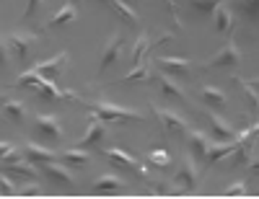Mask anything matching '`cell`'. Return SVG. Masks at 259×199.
<instances>
[{
  "label": "cell",
  "instance_id": "1",
  "mask_svg": "<svg viewBox=\"0 0 259 199\" xmlns=\"http://www.w3.org/2000/svg\"><path fill=\"white\" fill-rule=\"evenodd\" d=\"M91 109V114L99 117L101 122H130V119H135V122H143V114L135 112V109H124V106H117V104H109V101H96L89 106Z\"/></svg>",
  "mask_w": 259,
  "mask_h": 199
},
{
  "label": "cell",
  "instance_id": "2",
  "mask_svg": "<svg viewBox=\"0 0 259 199\" xmlns=\"http://www.w3.org/2000/svg\"><path fill=\"white\" fill-rule=\"evenodd\" d=\"M197 166H194V158H184V163L179 166L174 181H171V189H179V191H194L197 189Z\"/></svg>",
  "mask_w": 259,
  "mask_h": 199
},
{
  "label": "cell",
  "instance_id": "3",
  "mask_svg": "<svg viewBox=\"0 0 259 199\" xmlns=\"http://www.w3.org/2000/svg\"><path fill=\"white\" fill-rule=\"evenodd\" d=\"M241 62V49H239V44H236L233 39L226 41V47L218 52V57H212L207 62V68H236V65Z\"/></svg>",
  "mask_w": 259,
  "mask_h": 199
},
{
  "label": "cell",
  "instance_id": "4",
  "mask_svg": "<svg viewBox=\"0 0 259 199\" xmlns=\"http://www.w3.org/2000/svg\"><path fill=\"white\" fill-rule=\"evenodd\" d=\"M34 41H36L34 34H21V31H16V34L8 36V47H11V52H13L21 62H26V57H29V52H31V44H34Z\"/></svg>",
  "mask_w": 259,
  "mask_h": 199
},
{
  "label": "cell",
  "instance_id": "5",
  "mask_svg": "<svg viewBox=\"0 0 259 199\" xmlns=\"http://www.w3.org/2000/svg\"><path fill=\"white\" fill-rule=\"evenodd\" d=\"M68 62V52H60V55H55L52 60H45V62H36L34 65V70L45 78V80H55L57 75H60V70H62V65Z\"/></svg>",
  "mask_w": 259,
  "mask_h": 199
},
{
  "label": "cell",
  "instance_id": "6",
  "mask_svg": "<svg viewBox=\"0 0 259 199\" xmlns=\"http://www.w3.org/2000/svg\"><path fill=\"white\" fill-rule=\"evenodd\" d=\"M156 117L161 119V124H163V129H166V132H174V135H184V132L189 129V127H187V122H184L179 114L168 112V109H163V106H156Z\"/></svg>",
  "mask_w": 259,
  "mask_h": 199
},
{
  "label": "cell",
  "instance_id": "7",
  "mask_svg": "<svg viewBox=\"0 0 259 199\" xmlns=\"http://www.w3.org/2000/svg\"><path fill=\"white\" fill-rule=\"evenodd\" d=\"M24 153H26V158H29L31 163H36V166L50 163V161H57V153H55V150H50V147H45V145H39V142H34V140H26Z\"/></svg>",
  "mask_w": 259,
  "mask_h": 199
},
{
  "label": "cell",
  "instance_id": "8",
  "mask_svg": "<svg viewBox=\"0 0 259 199\" xmlns=\"http://www.w3.org/2000/svg\"><path fill=\"white\" fill-rule=\"evenodd\" d=\"M104 135H106V122H101L99 117L91 114L89 129H85V135H83V140H80V147H94V145H99V142L104 140Z\"/></svg>",
  "mask_w": 259,
  "mask_h": 199
},
{
  "label": "cell",
  "instance_id": "9",
  "mask_svg": "<svg viewBox=\"0 0 259 199\" xmlns=\"http://www.w3.org/2000/svg\"><path fill=\"white\" fill-rule=\"evenodd\" d=\"M36 129H39V135H45L50 140H62V124L52 114H39L36 117Z\"/></svg>",
  "mask_w": 259,
  "mask_h": 199
},
{
  "label": "cell",
  "instance_id": "10",
  "mask_svg": "<svg viewBox=\"0 0 259 199\" xmlns=\"http://www.w3.org/2000/svg\"><path fill=\"white\" fill-rule=\"evenodd\" d=\"M41 171L47 173V179H52V181H57V184H68V186H73V184H75L70 168H68V166H60L57 161L41 163Z\"/></svg>",
  "mask_w": 259,
  "mask_h": 199
},
{
  "label": "cell",
  "instance_id": "11",
  "mask_svg": "<svg viewBox=\"0 0 259 199\" xmlns=\"http://www.w3.org/2000/svg\"><path fill=\"white\" fill-rule=\"evenodd\" d=\"M122 47H124V39H122V34H114L109 41H106V47H104V55H101V65H99V73H104L109 65L119 57V52H122Z\"/></svg>",
  "mask_w": 259,
  "mask_h": 199
},
{
  "label": "cell",
  "instance_id": "12",
  "mask_svg": "<svg viewBox=\"0 0 259 199\" xmlns=\"http://www.w3.org/2000/svg\"><path fill=\"white\" fill-rule=\"evenodd\" d=\"M3 171H8V173H13V176H21V179H29V181H34L36 176H39V171H36V163H26L24 158H16V161H6V168Z\"/></svg>",
  "mask_w": 259,
  "mask_h": 199
},
{
  "label": "cell",
  "instance_id": "13",
  "mask_svg": "<svg viewBox=\"0 0 259 199\" xmlns=\"http://www.w3.org/2000/svg\"><path fill=\"white\" fill-rule=\"evenodd\" d=\"M156 65L163 73H171V75H187L189 68H192V62L184 60V57H158Z\"/></svg>",
  "mask_w": 259,
  "mask_h": 199
},
{
  "label": "cell",
  "instance_id": "14",
  "mask_svg": "<svg viewBox=\"0 0 259 199\" xmlns=\"http://www.w3.org/2000/svg\"><path fill=\"white\" fill-rule=\"evenodd\" d=\"M233 145H236V140H215V142H210V147H207V153H205V161H207V163H218V161L228 158L231 150H233Z\"/></svg>",
  "mask_w": 259,
  "mask_h": 199
},
{
  "label": "cell",
  "instance_id": "15",
  "mask_svg": "<svg viewBox=\"0 0 259 199\" xmlns=\"http://www.w3.org/2000/svg\"><path fill=\"white\" fill-rule=\"evenodd\" d=\"M210 129H212L215 140H236L239 137V132H236L226 119H221L218 114H210Z\"/></svg>",
  "mask_w": 259,
  "mask_h": 199
},
{
  "label": "cell",
  "instance_id": "16",
  "mask_svg": "<svg viewBox=\"0 0 259 199\" xmlns=\"http://www.w3.org/2000/svg\"><path fill=\"white\" fill-rule=\"evenodd\" d=\"M124 186H127V184L119 179V176L106 173V176H101V179H96V181H94L91 191H96V194H109V191H122Z\"/></svg>",
  "mask_w": 259,
  "mask_h": 199
},
{
  "label": "cell",
  "instance_id": "17",
  "mask_svg": "<svg viewBox=\"0 0 259 199\" xmlns=\"http://www.w3.org/2000/svg\"><path fill=\"white\" fill-rule=\"evenodd\" d=\"M202 101L212 109H226L228 104V96L221 91L218 85H202Z\"/></svg>",
  "mask_w": 259,
  "mask_h": 199
},
{
  "label": "cell",
  "instance_id": "18",
  "mask_svg": "<svg viewBox=\"0 0 259 199\" xmlns=\"http://www.w3.org/2000/svg\"><path fill=\"white\" fill-rule=\"evenodd\" d=\"M104 156L109 158L112 163L122 166V168H138V166H140V163L135 161V156H130V153H124L122 147H106V150H104Z\"/></svg>",
  "mask_w": 259,
  "mask_h": 199
},
{
  "label": "cell",
  "instance_id": "19",
  "mask_svg": "<svg viewBox=\"0 0 259 199\" xmlns=\"http://www.w3.org/2000/svg\"><path fill=\"white\" fill-rule=\"evenodd\" d=\"M78 18V11H75V3H65V6H60V11L52 16V21L47 26H52V29H57V26H65V24H70V21H75Z\"/></svg>",
  "mask_w": 259,
  "mask_h": 199
},
{
  "label": "cell",
  "instance_id": "20",
  "mask_svg": "<svg viewBox=\"0 0 259 199\" xmlns=\"http://www.w3.org/2000/svg\"><path fill=\"white\" fill-rule=\"evenodd\" d=\"M210 137L205 135V132H197L194 129L192 135H189V150H192V158H205V153L210 147Z\"/></svg>",
  "mask_w": 259,
  "mask_h": 199
},
{
  "label": "cell",
  "instance_id": "21",
  "mask_svg": "<svg viewBox=\"0 0 259 199\" xmlns=\"http://www.w3.org/2000/svg\"><path fill=\"white\" fill-rule=\"evenodd\" d=\"M212 13H215V29H218V34H231L233 31V13L223 3L215 8Z\"/></svg>",
  "mask_w": 259,
  "mask_h": 199
},
{
  "label": "cell",
  "instance_id": "22",
  "mask_svg": "<svg viewBox=\"0 0 259 199\" xmlns=\"http://www.w3.org/2000/svg\"><path fill=\"white\" fill-rule=\"evenodd\" d=\"M3 112H6V117H8L11 122H16V124H24V122H26V106L21 104V101H16V98H8V101L3 104Z\"/></svg>",
  "mask_w": 259,
  "mask_h": 199
},
{
  "label": "cell",
  "instance_id": "23",
  "mask_svg": "<svg viewBox=\"0 0 259 199\" xmlns=\"http://www.w3.org/2000/svg\"><path fill=\"white\" fill-rule=\"evenodd\" d=\"M62 161L68 166H73V168H83V166H89L91 156H89V150H83V147H73V150L62 153Z\"/></svg>",
  "mask_w": 259,
  "mask_h": 199
},
{
  "label": "cell",
  "instance_id": "24",
  "mask_svg": "<svg viewBox=\"0 0 259 199\" xmlns=\"http://www.w3.org/2000/svg\"><path fill=\"white\" fill-rule=\"evenodd\" d=\"M150 78V65L148 62H138L133 70H130V75H124L119 83H145Z\"/></svg>",
  "mask_w": 259,
  "mask_h": 199
},
{
  "label": "cell",
  "instance_id": "25",
  "mask_svg": "<svg viewBox=\"0 0 259 199\" xmlns=\"http://www.w3.org/2000/svg\"><path fill=\"white\" fill-rule=\"evenodd\" d=\"M109 6H112L124 21H130V24H140L138 13L133 11V6H130V3H124V0H109Z\"/></svg>",
  "mask_w": 259,
  "mask_h": 199
},
{
  "label": "cell",
  "instance_id": "26",
  "mask_svg": "<svg viewBox=\"0 0 259 199\" xmlns=\"http://www.w3.org/2000/svg\"><path fill=\"white\" fill-rule=\"evenodd\" d=\"M148 49H150V39L143 34V36H138V41L133 44V52H130V60H133V65H138V62H143V57L148 55Z\"/></svg>",
  "mask_w": 259,
  "mask_h": 199
},
{
  "label": "cell",
  "instance_id": "27",
  "mask_svg": "<svg viewBox=\"0 0 259 199\" xmlns=\"http://www.w3.org/2000/svg\"><path fill=\"white\" fill-rule=\"evenodd\" d=\"M158 85H161V91L166 93V96H171V98H179V101H184V91H182V88L174 83V80H171L168 75H161L158 78Z\"/></svg>",
  "mask_w": 259,
  "mask_h": 199
},
{
  "label": "cell",
  "instance_id": "28",
  "mask_svg": "<svg viewBox=\"0 0 259 199\" xmlns=\"http://www.w3.org/2000/svg\"><path fill=\"white\" fill-rule=\"evenodd\" d=\"M41 80H45V78H41V75H39V73H36L34 68L18 75V85H26V88H31V91H34V88H36V85H39Z\"/></svg>",
  "mask_w": 259,
  "mask_h": 199
},
{
  "label": "cell",
  "instance_id": "29",
  "mask_svg": "<svg viewBox=\"0 0 259 199\" xmlns=\"http://www.w3.org/2000/svg\"><path fill=\"white\" fill-rule=\"evenodd\" d=\"M148 161L153 163V166H158V168H166L171 163V156H168L166 150L158 147V150H148Z\"/></svg>",
  "mask_w": 259,
  "mask_h": 199
},
{
  "label": "cell",
  "instance_id": "30",
  "mask_svg": "<svg viewBox=\"0 0 259 199\" xmlns=\"http://www.w3.org/2000/svg\"><path fill=\"white\" fill-rule=\"evenodd\" d=\"M187 3H189L194 11H200V13H212L215 8L223 3V0H187Z\"/></svg>",
  "mask_w": 259,
  "mask_h": 199
},
{
  "label": "cell",
  "instance_id": "31",
  "mask_svg": "<svg viewBox=\"0 0 259 199\" xmlns=\"http://www.w3.org/2000/svg\"><path fill=\"white\" fill-rule=\"evenodd\" d=\"M236 6L241 8V13H246L249 18L251 16H259V0H233Z\"/></svg>",
  "mask_w": 259,
  "mask_h": 199
},
{
  "label": "cell",
  "instance_id": "32",
  "mask_svg": "<svg viewBox=\"0 0 259 199\" xmlns=\"http://www.w3.org/2000/svg\"><path fill=\"white\" fill-rule=\"evenodd\" d=\"M13 194H18V186L8 179L6 173H0V196H13Z\"/></svg>",
  "mask_w": 259,
  "mask_h": 199
},
{
  "label": "cell",
  "instance_id": "33",
  "mask_svg": "<svg viewBox=\"0 0 259 199\" xmlns=\"http://www.w3.org/2000/svg\"><path fill=\"white\" fill-rule=\"evenodd\" d=\"M16 145L13 142H0V161H16Z\"/></svg>",
  "mask_w": 259,
  "mask_h": 199
},
{
  "label": "cell",
  "instance_id": "34",
  "mask_svg": "<svg viewBox=\"0 0 259 199\" xmlns=\"http://www.w3.org/2000/svg\"><path fill=\"white\" fill-rule=\"evenodd\" d=\"M8 57H11L8 39H3V36H0V68H8Z\"/></svg>",
  "mask_w": 259,
  "mask_h": 199
},
{
  "label": "cell",
  "instance_id": "35",
  "mask_svg": "<svg viewBox=\"0 0 259 199\" xmlns=\"http://www.w3.org/2000/svg\"><path fill=\"white\" fill-rule=\"evenodd\" d=\"M226 194H228V196H244V194H249V191H246V184H244V181H236V184L226 186Z\"/></svg>",
  "mask_w": 259,
  "mask_h": 199
},
{
  "label": "cell",
  "instance_id": "36",
  "mask_svg": "<svg viewBox=\"0 0 259 199\" xmlns=\"http://www.w3.org/2000/svg\"><path fill=\"white\" fill-rule=\"evenodd\" d=\"M18 194H24V196H36V194H41V189H39V184H24L18 189Z\"/></svg>",
  "mask_w": 259,
  "mask_h": 199
},
{
  "label": "cell",
  "instance_id": "37",
  "mask_svg": "<svg viewBox=\"0 0 259 199\" xmlns=\"http://www.w3.org/2000/svg\"><path fill=\"white\" fill-rule=\"evenodd\" d=\"M41 3H45V0H26V16H34Z\"/></svg>",
  "mask_w": 259,
  "mask_h": 199
},
{
  "label": "cell",
  "instance_id": "38",
  "mask_svg": "<svg viewBox=\"0 0 259 199\" xmlns=\"http://www.w3.org/2000/svg\"><path fill=\"white\" fill-rule=\"evenodd\" d=\"M249 171H251L254 176H259V158H251V161H249Z\"/></svg>",
  "mask_w": 259,
  "mask_h": 199
},
{
  "label": "cell",
  "instance_id": "39",
  "mask_svg": "<svg viewBox=\"0 0 259 199\" xmlns=\"http://www.w3.org/2000/svg\"><path fill=\"white\" fill-rule=\"evenodd\" d=\"M70 3H80V0H70Z\"/></svg>",
  "mask_w": 259,
  "mask_h": 199
},
{
  "label": "cell",
  "instance_id": "40",
  "mask_svg": "<svg viewBox=\"0 0 259 199\" xmlns=\"http://www.w3.org/2000/svg\"><path fill=\"white\" fill-rule=\"evenodd\" d=\"M124 3H130V0H124Z\"/></svg>",
  "mask_w": 259,
  "mask_h": 199
}]
</instances>
